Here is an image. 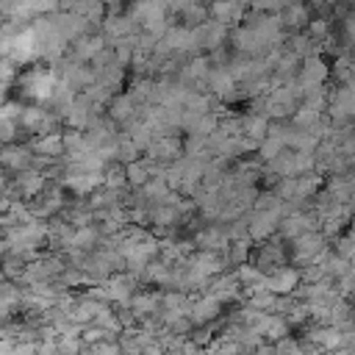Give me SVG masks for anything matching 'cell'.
Masks as SVG:
<instances>
[{
  "label": "cell",
  "mask_w": 355,
  "mask_h": 355,
  "mask_svg": "<svg viewBox=\"0 0 355 355\" xmlns=\"http://www.w3.org/2000/svg\"><path fill=\"white\" fill-rule=\"evenodd\" d=\"M111 47V42H108V36L103 33V31H94V33H86V36H80V39H75L72 44H69V50H67V58L69 61H75V64H92L103 50H108Z\"/></svg>",
  "instance_id": "1"
},
{
  "label": "cell",
  "mask_w": 355,
  "mask_h": 355,
  "mask_svg": "<svg viewBox=\"0 0 355 355\" xmlns=\"http://www.w3.org/2000/svg\"><path fill=\"white\" fill-rule=\"evenodd\" d=\"M330 80V64L324 61V55H311L302 61V69H300V78H297V86L300 92H316V89H324Z\"/></svg>",
  "instance_id": "2"
},
{
  "label": "cell",
  "mask_w": 355,
  "mask_h": 355,
  "mask_svg": "<svg viewBox=\"0 0 355 355\" xmlns=\"http://www.w3.org/2000/svg\"><path fill=\"white\" fill-rule=\"evenodd\" d=\"M144 155H147L150 161L161 164V166H172V164H178V161L186 158L183 136H164V139H155Z\"/></svg>",
  "instance_id": "3"
},
{
  "label": "cell",
  "mask_w": 355,
  "mask_h": 355,
  "mask_svg": "<svg viewBox=\"0 0 355 355\" xmlns=\"http://www.w3.org/2000/svg\"><path fill=\"white\" fill-rule=\"evenodd\" d=\"M225 311H227V305H225L219 297L202 294V297L189 308L186 316L194 322V327H208V324H216V322L225 316Z\"/></svg>",
  "instance_id": "4"
},
{
  "label": "cell",
  "mask_w": 355,
  "mask_h": 355,
  "mask_svg": "<svg viewBox=\"0 0 355 355\" xmlns=\"http://www.w3.org/2000/svg\"><path fill=\"white\" fill-rule=\"evenodd\" d=\"M300 286H302V275L297 266H280L277 272L266 275V291H272L277 297H291Z\"/></svg>",
  "instance_id": "5"
},
{
  "label": "cell",
  "mask_w": 355,
  "mask_h": 355,
  "mask_svg": "<svg viewBox=\"0 0 355 355\" xmlns=\"http://www.w3.org/2000/svg\"><path fill=\"white\" fill-rule=\"evenodd\" d=\"M313 14H311V6L308 3H286V8L280 11V22L286 28V33H302L308 31Z\"/></svg>",
  "instance_id": "6"
},
{
  "label": "cell",
  "mask_w": 355,
  "mask_h": 355,
  "mask_svg": "<svg viewBox=\"0 0 355 355\" xmlns=\"http://www.w3.org/2000/svg\"><path fill=\"white\" fill-rule=\"evenodd\" d=\"M0 161H3V169L14 172V175H22V172L31 169V164H33V153H31L28 144H8V147H3Z\"/></svg>",
  "instance_id": "7"
},
{
  "label": "cell",
  "mask_w": 355,
  "mask_h": 355,
  "mask_svg": "<svg viewBox=\"0 0 355 355\" xmlns=\"http://www.w3.org/2000/svg\"><path fill=\"white\" fill-rule=\"evenodd\" d=\"M31 153L33 155H44V158H55V161H64L67 155V147H64V133H53V136H36L31 139Z\"/></svg>",
  "instance_id": "8"
},
{
  "label": "cell",
  "mask_w": 355,
  "mask_h": 355,
  "mask_svg": "<svg viewBox=\"0 0 355 355\" xmlns=\"http://www.w3.org/2000/svg\"><path fill=\"white\" fill-rule=\"evenodd\" d=\"M233 89H239V83H236V78L230 75V69H227V67H214L211 75H208V92L216 94L219 100H225Z\"/></svg>",
  "instance_id": "9"
},
{
  "label": "cell",
  "mask_w": 355,
  "mask_h": 355,
  "mask_svg": "<svg viewBox=\"0 0 355 355\" xmlns=\"http://www.w3.org/2000/svg\"><path fill=\"white\" fill-rule=\"evenodd\" d=\"M324 183H327V178L319 175V172H308V175L297 178V197H294V200H300V202H311V200L324 189Z\"/></svg>",
  "instance_id": "10"
},
{
  "label": "cell",
  "mask_w": 355,
  "mask_h": 355,
  "mask_svg": "<svg viewBox=\"0 0 355 355\" xmlns=\"http://www.w3.org/2000/svg\"><path fill=\"white\" fill-rule=\"evenodd\" d=\"M269 125H272V119L263 116V114H241L244 136L252 139V141H263L269 136Z\"/></svg>",
  "instance_id": "11"
},
{
  "label": "cell",
  "mask_w": 355,
  "mask_h": 355,
  "mask_svg": "<svg viewBox=\"0 0 355 355\" xmlns=\"http://www.w3.org/2000/svg\"><path fill=\"white\" fill-rule=\"evenodd\" d=\"M153 180V169H150V158H139L136 164L128 166V183L133 191H141L147 183Z\"/></svg>",
  "instance_id": "12"
},
{
  "label": "cell",
  "mask_w": 355,
  "mask_h": 355,
  "mask_svg": "<svg viewBox=\"0 0 355 355\" xmlns=\"http://www.w3.org/2000/svg\"><path fill=\"white\" fill-rule=\"evenodd\" d=\"M100 241H103V233H100L97 225L80 227V230H75V236H72V247H78V250H83V252L100 250Z\"/></svg>",
  "instance_id": "13"
},
{
  "label": "cell",
  "mask_w": 355,
  "mask_h": 355,
  "mask_svg": "<svg viewBox=\"0 0 355 355\" xmlns=\"http://www.w3.org/2000/svg\"><path fill=\"white\" fill-rule=\"evenodd\" d=\"M105 189L119 191V194L130 189V183H128V166H125V164L114 161V164L105 166Z\"/></svg>",
  "instance_id": "14"
},
{
  "label": "cell",
  "mask_w": 355,
  "mask_h": 355,
  "mask_svg": "<svg viewBox=\"0 0 355 355\" xmlns=\"http://www.w3.org/2000/svg\"><path fill=\"white\" fill-rule=\"evenodd\" d=\"M252 241L250 239H239V241H230V247H227V263H230V269H239V266H244V263H250V258H252Z\"/></svg>",
  "instance_id": "15"
},
{
  "label": "cell",
  "mask_w": 355,
  "mask_h": 355,
  "mask_svg": "<svg viewBox=\"0 0 355 355\" xmlns=\"http://www.w3.org/2000/svg\"><path fill=\"white\" fill-rule=\"evenodd\" d=\"M288 336H294V327H291L288 316L272 313V322H269V330H266V341H269V344H277V341H283V338H288Z\"/></svg>",
  "instance_id": "16"
},
{
  "label": "cell",
  "mask_w": 355,
  "mask_h": 355,
  "mask_svg": "<svg viewBox=\"0 0 355 355\" xmlns=\"http://www.w3.org/2000/svg\"><path fill=\"white\" fill-rule=\"evenodd\" d=\"M277 294H272V291H258V294H252L250 300H244V305L247 308H252V311H263V313H277Z\"/></svg>",
  "instance_id": "17"
},
{
  "label": "cell",
  "mask_w": 355,
  "mask_h": 355,
  "mask_svg": "<svg viewBox=\"0 0 355 355\" xmlns=\"http://www.w3.org/2000/svg\"><path fill=\"white\" fill-rule=\"evenodd\" d=\"M283 150H288L283 139H277V136H266V139L261 141L258 155H261V161H263V164H272L275 158H280V155H283Z\"/></svg>",
  "instance_id": "18"
},
{
  "label": "cell",
  "mask_w": 355,
  "mask_h": 355,
  "mask_svg": "<svg viewBox=\"0 0 355 355\" xmlns=\"http://www.w3.org/2000/svg\"><path fill=\"white\" fill-rule=\"evenodd\" d=\"M25 269H28V263H25L19 255H8V258H3V280H14V283H19V280L25 277Z\"/></svg>",
  "instance_id": "19"
},
{
  "label": "cell",
  "mask_w": 355,
  "mask_h": 355,
  "mask_svg": "<svg viewBox=\"0 0 355 355\" xmlns=\"http://www.w3.org/2000/svg\"><path fill=\"white\" fill-rule=\"evenodd\" d=\"M25 108H28V103H22L19 97H14V94H11V97H6V100H3V114H0V116H3V119H8V122H19V119H22V114H25Z\"/></svg>",
  "instance_id": "20"
},
{
  "label": "cell",
  "mask_w": 355,
  "mask_h": 355,
  "mask_svg": "<svg viewBox=\"0 0 355 355\" xmlns=\"http://www.w3.org/2000/svg\"><path fill=\"white\" fill-rule=\"evenodd\" d=\"M300 275H302V283H305V286H316V283H322V280L327 277V275H324V266H319V263L302 266Z\"/></svg>",
  "instance_id": "21"
},
{
  "label": "cell",
  "mask_w": 355,
  "mask_h": 355,
  "mask_svg": "<svg viewBox=\"0 0 355 355\" xmlns=\"http://www.w3.org/2000/svg\"><path fill=\"white\" fill-rule=\"evenodd\" d=\"M83 349H86V344L80 341V336H75V338L61 336L58 338V355H80Z\"/></svg>",
  "instance_id": "22"
},
{
  "label": "cell",
  "mask_w": 355,
  "mask_h": 355,
  "mask_svg": "<svg viewBox=\"0 0 355 355\" xmlns=\"http://www.w3.org/2000/svg\"><path fill=\"white\" fill-rule=\"evenodd\" d=\"M275 355H305V352H302L300 338L297 336H288V338H283V341L275 344Z\"/></svg>",
  "instance_id": "23"
},
{
  "label": "cell",
  "mask_w": 355,
  "mask_h": 355,
  "mask_svg": "<svg viewBox=\"0 0 355 355\" xmlns=\"http://www.w3.org/2000/svg\"><path fill=\"white\" fill-rule=\"evenodd\" d=\"M0 139H3V147L17 144V139H19V122L3 119V122H0Z\"/></svg>",
  "instance_id": "24"
},
{
  "label": "cell",
  "mask_w": 355,
  "mask_h": 355,
  "mask_svg": "<svg viewBox=\"0 0 355 355\" xmlns=\"http://www.w3.org/2000/svg\"><path fill=\"white\" fill-rule=\"evenodd\" d=\"M105 336H108V330H103V327H97V324H89V327H83L80 341H83L86 347H94V344L105 341Z\"/></svg>",
  "instance_id": "25"
},
{
  "label": "cell",
  "mask_w": 355,
  "mask_h": 355,
  "mask_svg": "<svg viewBox=\"0 0 355 355\" xmlns=\"http://www.w3.org/2000/svg\"><path fill=\"white\" fill-rule=\"evenodd\" d=\"M144 355H166V349L161 347V341H155V344H150V347H144Z\"/></svg>",
  "instance_id": "26"
},
{
  "label": "cell",
  "mask_w": 355,
  "mask_h": 355,
  "mask_svg": "<svg viewBox=\"0 0 355 355\" xmlns=\"http://www.w3.org/2000/svg\"><path fill=\"white\" fill-rule=\"evenodd\" d=\"M324 355H333V352H324Z\"/></svg>",
  "instance_id": "27"
}]
</instances>
